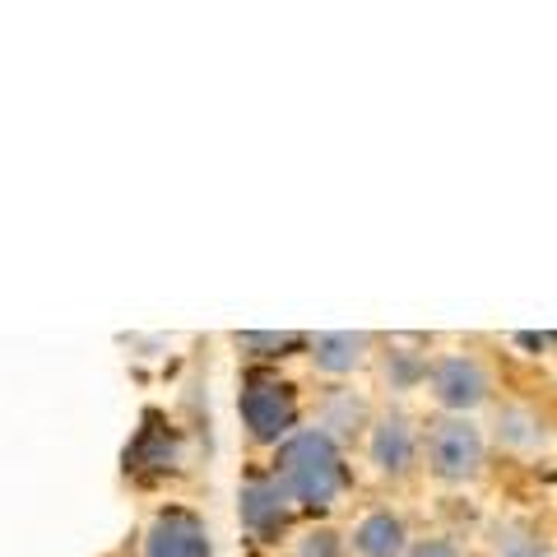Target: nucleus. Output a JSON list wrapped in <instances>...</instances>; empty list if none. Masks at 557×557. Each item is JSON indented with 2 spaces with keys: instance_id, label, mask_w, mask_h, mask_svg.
<instances>
[{
  "instance_id": "1",
  "label": "nucleus",
  "mask_w": 557,
  "mask_h": 557,
  "mask_svg": "<svg viewBox=\"0 0 557 557\" xmlns=\"http://www.w3.org/2000/svg\"><path fill=\"white\" fill-rule=\"evenodd\" d=\"M270 474L288 487L293 507L298 511H330L348 487V465H344V446L335 437L311 423L298 428L293 437L274 450Z\"/></svg>"
},
{
  "instance_id": "2",
  "label": "nucleus",
  "mask_w": 557,
  "mask_h": 557,
  "mask_svg": "<svg viewBox=\"0 0 557 557\" xmlns=\"http://www.w3.org/2000/svg\"><path fill=\"white\" fill-rule=\"evenodd\" d=\"M237 418L251 446L278 450L302 428V399L298 386L274 372H247L237 386Z\"/></svg>"
},
{
  "instance_id": "3",
  "label": "nucleus",
  "mask_w": 557,
  "mask_h": 557,
  "mask_svg": "<svg viewBox=\"0 0 557 557\" xmlns=\"http://www.w3.org/2000/svg\"><path fill=\"white\" fill-rule=\"evenodd\" d=\"M423 465L446 487H465L483 474L487 437L469 413H437L423 423Z\"/></svg>"
},
{
  "instance_id": "4",
  "label": "nucleus",
  "mask_w": 557,
  "mask_h": 557,
  "mask_svg": "<svg viewBox=\"0 0 557 557\" xmlns=\"http://www.w3.org/2000/svg\"><path fill=\"white\" fill-rule=\"evenodd\" d=\"M428 395L442 413H469L483 409L493 399V372L479 354H465V348H446V354H432L428 362Z\"/></svg>"
},
{
  "instance_id": "5",
  "label": "nucleus",
  "mask_w": 557,
  "mask_h": 557,
  "mask_svg": "<svg viewBox=\"0 0 557 557\" xmlns=\"http://www.w3.org/2000/svg\"><path fill=\"white\" fill-rule=\"evenodd\" d=\"M368 465L376 469L381 479L391 483H405L418 465H423V428L409 409H381L372 413L368 423Z\"/></svg>"
},
{
  "instance_id": "6",
  "label": "nucleus",
  "mask_w": 557,
  "mask_h": 557,
  "mask_svg": "<svg viewBox=\"0 0 557 557\" xmlns=\"http://www.w3.org/2000/svg\"><path fill=\"white\" fill-rule=\"evenodd\" d=\"M293 516H298V507H293L288 487L270 474V465L251 469V474L237 483V520H242V530H247L256 544H274V539H284L293 530Z\"/></svg>"
},
{
  "instance_id": "7",
  "label": "nucleus",
  "mask_w": 557,
  "mask_h": 557,
  "mask_svg": "<svg viewBox=\"0 0 557 557\" xmlns=\"http://www.w3.org/2000/svg\"><path fill=\"white\" fill-rule=\"evenodd\" d=\"M139 557H214V534L190 507H159L145 525Z\"/></svg>"
},
{
  "instance_id": "8",
  "label": "nucleus",
  "mask_w": 557,
  "mask_h": 557,
  "mask_svg": "<svg viewBox=\"0 0 557 557\" xmlns=\"http://www.w3.org/2000/svg\"><path fill=\"white\" fill-rule=\"evenodd\" d=\"M302 354L321 376L344 381L376 362V335H368V330H321V335H307Z\"/></svg>"
},
{
  "instance_id": "9",
  "label": "nucleus",
  "mask_w": 557,
  "mask_h": 557,
  "mask_svg": "<svg viewBox=\"0 0 557 557\" xmlns=\"http://www.w3.org/2000/svg\"><path fill=\"white\" fill-rule=\"evenodd\" d=\"M348 539V553L354 557H405L413 534H409V520L391 511V507H376L368 516H358V525L344 534Z\"/></svg>"
},
{
  "instance_id": "10",
  "label": "nucleus",
  "mask_w": 557,
  "mask_h": 557,
  "mask_svg": "<svg viewBox=\"0 0 557 557\" xmlns=\"http://www.w3.org/2000/svg\"><path fill=\"white\" fill-rule=\"evenodd\" d=\"M233 348L242 358H288L298 354V348H307V335H298V330H237L233 335Z\"/></svg>"
},
{
  "instance_id": "11",
  "label": "nucleus",
  "mask_w": 557,
  "mask_h": 557,
  "mask_svg": "<svg viewBox=\"0 0 557 557\" xmlns=\"http://www.w3.org/2000/svg\"><path fill=\"white\" fill-rule=\"evenodd\" d=\"M376 358H386V381H391V391H413V386H423L428 381V354H409V348H386V354H376Z\"/></svg>"
},
{
  "instance_id": "12",
  "label": "nucleus",
  "mask_w": 557,
  "mask_h": 557,
  "mask_svg": "<svg viewBox=\"0 0 557 557\" xmlns=\"http://www.w3.org/2000/svg\"><path fill=\"white\" fill-rule=\"evenodd\" d=\"M288 557H348V539L335 525H311L293 539Z\"/></svg>"
},
{
  "instance_id": "13",
  "label": "nucleus",
  "mask_w": 557,
  "mask_h": 557,
  "mask_svg": "<svg viewBox=\"0 0 557 557\" xmlns=\"http://www.w3.org/2000/svg\"><path fill=\"white\" fill-rule=\"evenodd\" d=\"M405 557H460V548L446 534H423V539H413Z\"/></svg>"
}]
</instances>
